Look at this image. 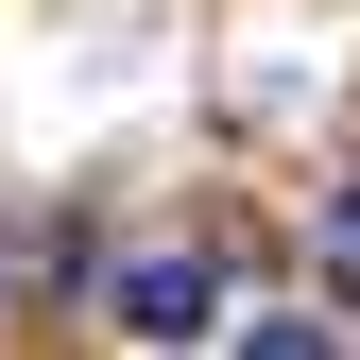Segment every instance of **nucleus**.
I'll use <instances>...</instances> for the list:
<instances>
[{
    "mask_svg": "<svg viewBox=\"0 0 360 360\" xmlns=\"http://www.w3.org/2000/svg\"><path fill=\"white\" fill-rule=\"evenodd\" d=\"M103 326L120 343H206L223 326V309H206V257H120V275H103Z\"/></svg>",
    "mask_w": 360,
    "mask_h": 360,
    "instance_id": "obj_1",
    "label": "nucleus"
},
{
    "mask_svg": "<svg viewBox=\"0 0 360 360\" xmlns=\"http://www.w3.org/2000/svg\"><path fill=\"white\" fill-rule=\"evenodd\" d=\"M326 275H343V309H360V189L326 206Z\"/></svg>",
    "mask_w": 360,
    "mask_h": 360,
    "instance_id": "obj_2",
    "label": "nucleus"
}]
</instances>
